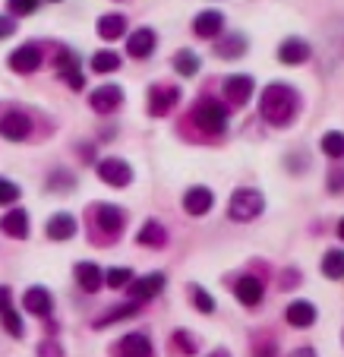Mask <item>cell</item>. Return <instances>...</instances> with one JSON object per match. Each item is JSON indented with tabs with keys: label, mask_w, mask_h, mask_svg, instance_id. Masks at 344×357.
Listing matches in <instances>:
<instances>
[{
	"label": "cell",
	"mask_w": 344,
	"mask_h": 357,
	"mask_svg": "<svg viewBox=\"0 0 344 357\" xmlns=\"http://www.w3.org/2000/svg\"><path fill=\"white\" fill-rule=\"evenodd\" d=\"M288 323L297 326V329H306V326L316 323V307L310 301H294L288 307Z\"/></svg>",
	"instance_id": "cell-22"
},
{
	"label": "cell",
	"mask_w": 344,
	"mask_h": 357,
	"mask_svg": "<svg viewBox=\"0 0 344 357\" xmlns=\"http://www.w3.org/2000/svg\"><path fill=\"white\" fill-rule=\"evenodd\" d=\"M234 294H237V301L243 303V307H256L259 301H263V282H259L256 275H243V278H237L234 282Z\"/></svg>",
	"instance_id": "cell-16"
},
{
	"label": "cell",
	"mask_w": 344,
	"mask_h": 357,
	"mask_svg": "<svg viewBox=\"0 0 344 357\" xmlns=\"http://www.w3.org/2000/svg\"><path fill=\"white\" fill-rule=\"evenodd\" d=\"M133 313H136V303H123L120 310H114V313L98 319V326H108V323H114V319H127V317H133Z\"/></svg>",
	"instance_id": "cell-37"
},
{
	"label": "cell",
	"mask_w": 344,
	"mask_h": 357,
	"mask_svg": "<svg viewBox=\"0 0 344 357\" xmlns=\"http://www.w3.org/2000/svg\"><path fill=\"white\" fill-rule=\"evenodd\" d=\"M297 108H300L297 92L284 86V82H272L263 92V98H259V111H263V117L272 127H288L294 121V114H297Z\"/></svg>",
	"instance_id": "cell-1"
},
{
	"label": "cell",
	"mask_w": 344,
	"mask_h": 357,
	"mask_svg": "<svg viewBox=\"0 0 344 357\" xmlns=\"http://www.w3.org/2000/svg\"><path fill=\"white\" fill-rule=\"evenodd\" d=\"M88 218H92V228H98L104 237L120 234L123 225H127V212L117 209V206H111V202H95L92 212H88Z\"/></svg>",
	"instance_id": "cell-3"
},
{
	"label": "cell",
	"mask_w": 344,
	"mask_h": 357,
	"mask_svg": "<svg viewBox=\"0 0 344 357\" xmlns=\"http://www.w3.org/2000/svg\"><path fill=\"white\" fill-rule=\"evenodd\" d=\"M247 38H243V35H237V32H228L224 35L221 32V41H218L215 45V54L218 57H228V61H234V57H243L247 54Z\"/></svg>",
	"instance_id": "cell-21"
},
{
	"label": "cell",
	"mask_w": 344,
	"mask_h": 357,
	"mask_svg": "<svg viewBox=\"0 0 344 357\" xmlns=\"http://www.w3.org/2000/svg\"><path fill=\"white\" fill-rule=\"evenodd\" d=\"M13 32H16L13 16H0V38H10Z\"/></svg>",
	"instance_id": "cell-41"
},
{
	"label": "cell",
	"mask_w": 344,
	"mask_h": 357,
	"mask_svg": "<svg viewBox=\"0 0 344 357\" xmlns=\"http://www.w3.org/2000/svg\"><path fill=\"white\" fill-rule=\"evenodd\" d=\"M38 357H63V348L54 342V338H47V342L38 344Z\"/></svg>",
	"instance_id": "cell-38"
},
{
	"label": "cell",
	"mask_w": 344,
	"mask_h": 357,
	"mask_svg": "<svg viewBox=\"0 0 344 357\" xmlns=\"http://www.w3.org/2000/svg\"><path fill=\"white\" fill-rule=\"evenodd\" d=\"M322 152L329 158H341L344 155V139H341V133H338V130H331V133L322 136Z\"/></svg>",
	"instance_id": "cell-32"
},
{
	"label": "cell",
	"mask_w": 344,
	"mask_h": 357,
	"mask_svg": "<svg viewBox=\"0 0 344 357\" xmlns=\"http://www.w3.org/2000/svg\"><path fill=\"white\" fill-rule=\"evenodd\" d=\"M290 357H316V351H313V348H297Z\"/></svg>",
	"instance_id": "cell-44"
},
{
	"label": "cell",
	"mask_w": 344,
	"mask_h": 357,
	"mask_svg": "<svg viewBox=\"0 0 344 357\" xmlns=\"http://www.w3.org/2000/svg\"><path fill=\"white\" fill-rule=\"evenodd\" d=\"M104 282H108L111 288H127V284L133 282V272L130 269H111L108 275H104Z\"/></svg>",
	"instance_id": "cell-35"
},
{
	"label": "cell",
	"mask_w": 344,
	"mask_h": 357,
	"mask_svg": "<svg viewBox=\"0 0 344 357\" xmlns=\"http://www.w3.org/2000/svg\"><path fill=\"white\" fill-rule=\"evenodd\" d=\"M47 3H61V0H47Z\"/></svg>",
	"instance_id": "cell-47"
},
{
	"label": "cell",
	"mask_w": 344,
	"mask_h": 357,
	"mask_svg": "<svg viewBox=\"0 0 344 357\" xmlns=\"http://www.w3.org/2000/svg\"><path fill=\"white\" fill-rule=\"evenodd\" d=\"M155 45H158V35L152 32V29H136L127 41V54L142 61V57H149L152 51H155Z\"/></svg>",
	"instance_id": "cell-17"
},
{
	"label": "cell",
	"mask_w": 344,
	"mask_h": 357,
	"mask_svg": "<svg viewBox=\"0 0 344 357\" xmlns=\"http://www.w3.org/2000/svg\"><path fill=\"white\" fill-rule=\"evenodd\" d=\"M224 32V16L218 10H205L193 20V35L196 38H218Z\"/></svg>",
	"instance_id": "cell-13"
},
{
	"label": "cell",
	"mask_w": 344,
	"mask_h": 357,
	"mask_svg": "<svg viewBox=\"0 0 344 357\" xmlns=\"http://www.w3.org/2000/svg\"><path fill=\"white\" fill-rule=\"evenodd\" d=\"M61 79L67 82L70 89H76V92H79V89L86 86V79H82V73H79V70H70V73H61Z\"/></svg>",
	"instance_id": "cell-39"
},
{
	"label": "cell",
	"mask_w": 344,
	"mask_h": 357,
	"mask_svg": "<svg viewBox=\"0 0 344 357\" xmlns=\"http://www.w3.org/2000/svg\"><path fill=\"white\" fill-rule=\"evenodd\" d=\"M209 357H230V354H228V351H224V348H218V351H212Z\"/></svg>",
	"instance_id": "cell-46"
},
{
	"label": "cell",
	"mask_w": 344,
	"mask_h": 357,
	"mask_svg": "<svg viewBox=\"0 0 344 357\" xmlns=\"http://www.w3.org/2000/svg\"><path fill=\"white\" fill-rule=\"evenodd\" d=\"M7 307H13V291L7 284H0V310H7Z\"/></svg>",
	"instance_id": "cell-43"
},
{
	"label": "cell",
	"mask_w": 344,
	"mask_h": 357,
	"mask_svg": "<svg viewBox=\"0 0 344 357\" xmlns=\"http://www.w3.org/2000/svg\"><path fill=\"white\" fill-rule=\"evenodd\" d=\"M294 284H300V272H294V269L284 272V275H281V288L288 291V288H294Z\"/></svg>",
	"instance_id": "cell-42"
},
{
	"label": "cell",
	"mask_w": 344,
	"mask_h": 357,
	"mask_svg": "<svg viewBox=\"0 0 344 357\" xmlns=\"http://www.w3.org/2000/svg\"><path fill=\"white\" fill-rule=\"evenodd\" d=\"M98 177H102L104 183H111V187H127V183L133 181V168H130L123 158L111 155L98 165Z\"/></svg>",
	"instance_id": "cell-7"
},
{
	"label": "cell",
	"mask_w": 344,
	"mask_h": 357,
	"mask_svg": "<svg viewBox=\"0 0 344 357\" xmlns=\"http://www.w3.org/2000/svg\"><path fill=\"white\" fill-rule=\"evenodd\" d=\"M193 121L205 130V133H221L228 127V111L221 108V101L215 98H203L193 111Z\"/></svg>",
	"instance_id": "cell-4"
},
{
	"label": "cell",
	"mask_w": 344,
	"mask_h": 357,
	"mask_svg": "<svg viewBox=\"0 0 344 357\" xmlns=\"http://www.w3.org/2000/svg\"><path fill=\"white\" fill-rule=\"evenodd\" d=\"M0 231L3 234H10V237H26L29 234V215L22 209H13V212H7V215L0 218Z\"/></svg>",
	"instance_id": "cell-24"
},
{
	"label": "cell",
	"mask_w": 344,
	"mask_h": 357,
	"mask_svg": "<svg viewBox=\"0 0 344 357\" xmlns=\"http://www.w3.org/2000/svg\"><path fill=\"white\" fill-rule=\"evenodd\" d=\"M41 67V47L38 45H22L10 54V70L13 73H35Z\"/></svg>",
	"instance_id": "cell-10"
},
{
	"label": "cell",
	"mask_w": 344,
	"mask_h": 357,
	"mask_svg": "<svg viewBox=\"0 0 344 357\" xmlns=\"http://www.w3.org/2000/svg\"><path fill=\"white\" fill-rule=\"evenodd\" d=\"M73 272H76V282H79V288L88 291V294H95V291L104 284V272L98 269L95 263H79Z\"/></svg>",
	"instance_id": "cell-19"
},
{
	"label": "cell",
	"mask_w": 344,
	"mask_h": 357,
	"mask_svg": "<svg viewBox=\"0 0 344 357\" xmlns=\"http://www.w3.org/2000/svg\"><path fill=\"white\" fill-rule=\"evenodd\" d=\"M322 275L331 278V282H341V275H344V253L341 250H329L322 257Z\"/></svg>",
	"instance_id": "cell-27"
},
{
	"label": "cell",
	"mask_w": 344,
	"mask_h": 357,
	"mask_svg": "<svg viewBox=\"0 0 344 357\" xmlns=\"http://www.w3.org/2000/svg\"><path fill=\"white\" fill-rule=\"evenodd\" d=\"M22 307H26L29 313H35V317H47L51 307H54V297L45 288H29L26 294H22Z\"/></svg>",
	"instance_id": "cell-18"
},
{
	"label": "cell",
	"mask_w": 344,
	"mask_h": 357,
	"mask_svg": "<svg viewBox=\"0 0 344 357\" xmlns=\"http://www.w3.org/2000/svg\"><path fill=\"white\" fill-rule=\"evenodd\" d=\"M212 206H215V196H212L209 187H189L187 196H183V209H187V215H205Z\"/></svg>",
	"instance_id": "cell-14"
},
{
	"label": "cell",
	"mask_w": 344,
	"mask_h": 357,
	"mask_svg": "<svg viewBox=\"0 0 344 357\" xmlns=\"http://www.w3.org/2000/svg\"><path fill=\"white\" fill-rule=\"evenodd\" d=\"M54 63H57V70H61V73H70V70L79 67V57H76L73 51H61V54L54 57Z\"/></svg>",
	"instance_id": "cell-36"
},
{
	"label": "cell",
	"mask_w": 344,
	"mask_h": 357,
	"mask_svg": "<svg viewBox=\"0 0 344 357\" xmlns=\"http://www.w3.org/2000/svg\"><path fill=\"white\" fill-rule=\"evenodd\" d=\"M199 67H203V63H199V57H196L193 51H177L174 54V70L180 76H196Z\"/></svg>",
	"instance_id": "cell-29"
},
{
	"label": "cell",
	"mask_w": 344,
	"mask_h": 357,
	"mask_svg": "<svg viewBox=\"0 0 344 357\" xmlns=\"http://www.w3.org/2000/svg\"><path fill=\"white\" fill-rule=\"evenodd\" d=\"M88 105H92L95 114H114L123 105V89L120 86H102L88 95Z\"/></svg>",
	"instance_id": "cell-6"
},
{
	"label": "cell",
	"mask_w": 344,
	"mask_h": 357,
	"mask_svg": "<svg viewBox=\"0 0 344 357\" xmlns=\"http://www.w3.org/2000/svg\"><path fill=\"white\" fill-rule=\"evenodd\" d=\"M127 288H130V297H133V301H152V297L164 288V275L162 272H149V275L130 282Z\"/></svg>",
	"instance_id": "cell-11"
},
{
	"label": "cell",
	"mask_w": 344,
	"mask_h": 357,
	"mask_svg": "<svg viewBox=\"0 0 344 357\" xmlns=\"http://www.w3.org/2000/svg\"><path fill=\"white\" fill-rule=\"evenodd\" d=\"M329 190H331V193H338V190H341V174H331V183H329Z\"/></svg>",
	"instance_id": "cell-45"
},
{
	"label": "cell",
	"mask_w": 344,
	"mask_h": 357,
	"mask_svg": "<svg viewBox=\"0 0 344 357\" xmlns=\"http://www.w3.org/2000/svg\"><path fill=\"white\" fill-rule=\"evenodd\" d=\"M196 348H199V342H196L187 329H177L174 335H171V351H174L177 357H193Z\"/></svg>",
	"instance_id": "cell-26"
},
{
	"label": "cell",
	"mask_w": 344,
	"mask_h": 357,
	"mask_svg": "<svg viewBox=\"0 0 344 357\" xmlns=\"http://www.w3.org/2000/svg\"><path fill=\"white\" fill-rule=\"evenodd\" d=\"M0 133H3V139H29V133H32V121H29L22 111H7V114L0 117Z\"/></svg>",
	"instance_id": "cell-9"
},
{
	"label": "cell",
	"mask_w": 344,
	"mask_h": 357,
	"mask_svg": "<svg viewBox=\"0 0 344 357\" xmlns=\"http://www.w3.org/2000/svg\"><path fill=\"white\" fill-rule=\"evenodd\" d=\"M7 10L13 16H32L38 10V0H7Z\"/></svg>",
	"instance_id": "cell-33"
},
{
	"label": "cell",
	"mask_w": 344,
	"mask_h": 357,
	"mask_svg": "<svg viewBox=\"0 0 344 357\" xmlns=\"http://www.w3.org/2000/svg\"><path fill=\"white\" fill-rule=\"evenodd\" d=\"M136 241L142 243V247H164L168 243V228H164L162 222H155V218H149V222L142 225V231H139V237Z\"/></svg>",
	"instance_id": "cell-23"
},
{
	"label": "cell",
	"mask_w": 344,
	"mask_h": 357,
	"mask_svg": "<svg viewBox=\"0 0 344 357\" xmlns=\"http://www.w3.org/2000/svg\"><path fill=\"white\" fill-rule=\"evenodd\" d=\"M19 199V187L7 177H0V206H10V202Z\"/></svg>",
	"instance_id": "cell-34"
},
{
	"label": "cell",
	"mask_w": 344,
	"mask_h": 357,
	"mask_svg": "<svg viewBox=\"0 0 344 357\" xmlns=\"http://www.w3.org/2000/svg\"><path fill=\"white\" fill-rule=\"evenodd\" d=\"M45 231L51 241H70V237L76 234V218L70 215V212H57V215L47 222Z\"/></svg>",
	"instance_id": "cell-20"
},
{
	"label": "cell",
	"mask_w": 344,
	"mask_h": 357,
	"mask_svg": "<svg viewBox=\"0 0 344 357\" xmlns=\"http://www.w3.org/2000/svg\"><path fill=\"white\" fill-rule=\"evenodd\" d=\"M0 323H3V329L10 332L13 338H22V319H19V313L13 310V307H7V310H0Z\"/></svg>",
	"instance_id": "cell-31"
},
{
	"label": "cell",
	"mask_w": 344,
	"mask_h": 357,
	"mask_svg": "<svg viewBox=\"0 0 344 357\" xmlns=\"http://www.w3.org/2000/svg\"><path fill=\"white\" fill-rule=\"evenodd\" d=\"M123 32H127V20H123L120 13H108V16H102V20H98V35H102L104 41L120 38Z\"/></svg>",
	"instance_id": "cell-25"
},
{
	"label": "cell",
	"mask_w": 344,
	"mask_h": 357,
	"mask_svg": "<svg viewBox=\"0 0 344 357\" xmlns=\"http://www.w3.org/2000/svg\"><path fill=\"white\" fill-rule=\"evenodd\" d=\"M177 101H180V89L177 86H152L149 92V114L152 117H164L171 114Z\"/></svg>",
	"instance_id": "cell-8"
},
{
	"label": "cell",
	"mask_w": 344,
	"mask_h": 357,
	"mask_svg": "<svg viewBox=\"0 0 344 357\" xmlns=\"http://www.w3.org/2000/svg\"><path fill=\"white\" fill-rule=\"evenodd\" d=\"M92 70L95 73H114V70H120V54L117 51H95Z\"/></svg>",
	"instance_id": "cell-28"
},
{
	"label": "cell",
	"mask_w": 344,
	"mask_h": 357,
	"mask_svg": "<svg viewBox=\"0 0 344 357\" xmlns=\"http://www.w3.org/2000/svg\"><path fill=\"white\" fill-rule=\"evenodd\" d=\"M117 357H152V342L146 332H130L117 344Z\"/></svg>",
	"instance_id": "cell-12"
},
{
	"label": "cell",
	"mask_w": 344,
	"mask_h": 357,
	"mask_svg": "<svg viewBox=\"0 0 344 357\" xmlns=\"http://www.w3.org/2000/svg\"><path fill=\"white\" fill-rule=\"evenodd\" d=\"M73 190V177H67V174H54V181L47 183V190Z\"/></svg>",
	"instance_id": "cell-40"
},
{
	"label": "cell",
	"mask_w": 344,
	"mask_h": 357,
	"mask_svg": "<svg viewBox=\"0 0 344 357\" xmlns=\"http://www.w3.org/2000/svg\"><path fill=\"white\" fill-rule=\"evenodd\" d=\"M253 89H256L253 76H247V73H234V76H228V79H224L221 95H224V101H228L230 108H240V105H247V101H250Z\"/></svg>",
	"instance_id": "cell-5"
},
{
	"label": "cell",
	"mask_w": 344,
	"mask_h": 357,
	"mask_svg": "<svg viewBox=\"0 0 344 357\" xmlns=\"http://www.w3.org/2000/svg\"><path fill=\"white\" fill-rule=\"evenodd\" d=\"M189 301L196 303V310H199V313H212V310H215L212 294L205 288H199V284H189Z\"/></svg>",
	"instance_id": "cell-30"
},
{
	"label": "cell",
	"mask_w": 344,
	"mask_h": 357,
	"mask_svg": "<svg viewBox=\"0 0 344 357\" xmlns=\"http://www.w3.org/2000/svg\"><path fill=\"white\" fill-rule=\"evenodd\" d=\"M310 45H306L304 38H288L281 41V47H278V61L288 63V67H297V63H306L310 61Z\"/></svg>",
	"instance_id": "cell-15"
},
{
	"label": "cell",
	"mask_w": 344,
	"mask_h": 357,
	"mask_svg": "<svg viewBox=\"0 0 344 357\" xmlns=\"http://www.w3.org/2000/svg\"><path fill=\"white\" fill-rule=\"evenodd\" d=\"M263 209H265V196L253 187H240L230 196L228 215L234 218V222H253V218L263 215Z\"/></svg>",
	"instance_id": "cell-2"
}]
</instances>
